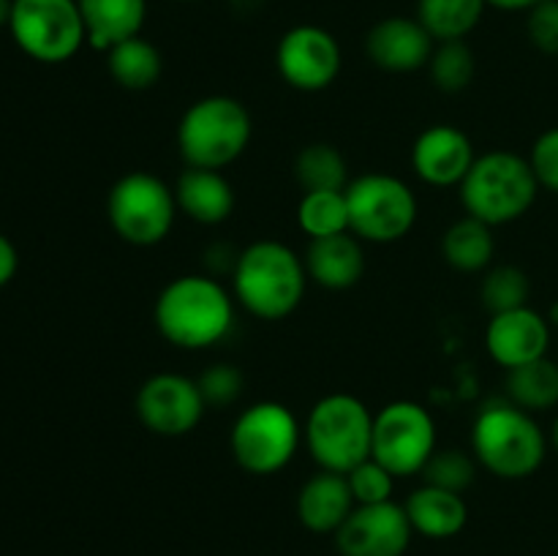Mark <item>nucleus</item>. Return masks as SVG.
I'll return each instance as SVG.
<instances>
[{
  "instance_id": "32",
  "label": "nucleus",
  "mask_w": 558,
  "mask_h": 556,
  "mask_svg": "<svg viewBox=\"0 0 558 556\" xmlns=\"http://www.w3.org/2000/svg\"><path fill=\"white\" fill-rule=\"evenodd\" d=\"M349 488L357 505H379V501L392 499V488H396V474L387 467H381L374 456L365 458L363 463L347 472Z\"/></svg>"
},
{
  "instance_id": "4",
  "label": "nucleus",
  "mask_w": 558,
  "mask_h": 556,
  "mask_svg": "<svg viewBox=\"0 0 558 556\" xmlns=\"http://www.w3.org/2000/svg\"><path fill=\"white\" fill-rule=\"evenodd\" d=\"M537 191L529 158L512 150H490L474 158L461 183V202L466 216L488 227H505L532 210Z\"/></svg>"
},
{
  "instance_id": "41",
  "label": "nucleus",
  "mask_w": 558,
  "mask_h": 556,
  "mask_svg": "<svg viewBox=\"0 0 558 556\" xmlns=\"http://www.w3.org/2000/svg\"><path fill=\"white\" fill-rule=\"evenodd\" d=\"M185 3H199V0H185Z\"/></svg>"
},
{
  "instance_id": "23",
  "label": "nucleus",
  "mask_w": 558,
  "mask_h": 556,
  "mask_svg": "<svg viewBox=\"0 0 558 556\" xmlns=\"http://www.w3.org/2000/svg\"><path fill=\"white\" fill-rule=\"evenodd\" d=\"M107 69L109 76H112L123 90L142 93L150 90V87L161 80L163 60L156 44H150L142 36H134L114 44V47L109 49Z\"/></svg>"
},
{
  "instance_id": "15",
  "label": "nucleus",
  "mask_w": 558,
  "mask_h": 556,
  "mask_svg": "<svg viewBox=\"0 0 558 556\" xmlns=\"http://www.w3.org/2000/svg\"><path fill=\"white\" fill-rule=\"evenodd\" d=\"M550 322L532 305L490 314L485 327V349L501 368H518L548 354Z\"/></svg>"
},
{
  "instance_id": "19",
  "label": "nucleus",
  "mask_w": 558,
  "mask_h": 556,
  "mask_svg": "<svg viewBox=\"0 0 558 556\" xmlns=\"http://www.w3.org/2000/svg\"><path fill=\"white\" fill-rule=\"evenodd\" d=\"M303 262L311 281H316L325 289H332V292L352 289L365 276L363 243L352 232L311 240Z\"/></svg>"
},
{
  "instance_id": "38",
  "label": "nucleus",
  "mask_w": 558,
  "mask_h": 556,
  "mask_svg": "<svg viewBox=\"0 0 558 556\" xmlns=\"http://www.w3.org/2000/svg\"><path fill=\"white\" fill-rule=\"evenodd\" d=\"M11 5H14V0H0V27L9 25V20H11Z\"/></svg>"
},
{
  "instance_id": "34",
  "label": "nucleus",
  "mask_w": 558,
  "mask_h": 556,
  "mask_svg": "<svg viewBox=\"0 0 558 556\" xmlns=\"http://www.w3.org/2000/svg\"><path fill=\"white\" fill-rule=\"evenodd\" d=\"M529 164H532V172L537 178L539 189H548L558 194V125L543 131L534 140Z\"/></svg>"
},
{
  "instance_id": "3",
  "label": "nucleus",
  "mask_w": 558,
  "mask_h": 556,
  "mask_svg": "<svg viewBox=\"0 0 558 556\" xmlns=\"http://www.w3.org/2000/svg\"><path fill=\"white\" fill-rule=\"evenodd\" d=\"M472 452L501 480L532 478L545 461L548 439L532 412L512 401L488 403L472 425Z\"/></svg>"
},
{
  "instance_id": "35",
  "label": "nucleus",
  "mask_w": 558,
  "mask_h": 556,
  "mask_svg": "<svg viewBox=\"0 0 558 556\" xmlns=\"http://www.w3.org/2000/svg\"><path fill=\"white\" fill-rule=\"evenodd\" d=\"M529 41L545 55H558V0H543L526 11Z\"/></svg>"
},
{
  "instance_id": "30",
  "label": "nucleus",
  "mask_w": 558,
  "mask_h": 556,
  "mask_svg": "<svg viewBox=\"0 0 558 556\" xmlns=\"http://www.w3.org/2000/svg\"><path fill=\"white\" fill-rule=\"evenodd\" d=\"M483 303L490 314H501V311L523 309L529 305V294H532V281L526 273L515 265H499L490 267L483 278Z\"/></svg>"
},
{
  "instance_id": "37",
  "label": "nucleus",
  "mask_w": 558,
  "mask_h": 556,
  "mask_svg": "<svg viewBox=\"0 0 558 556\" xmlns=\"http://www.w3.org/2000/svg\"><path fill=\"white\" fill-rule=\"evenodd\" d=\"M490 9L499 11H532L534 5H539L543 0H485Z\"/></svg>"
},
{
  "instance_id": "16",
  "label": "nucleus",
  "mask_w": 558,
  "mask_h": 556,
  "mask_svg": "<svg viewBox=\"0 0 558 556\" xmlns=\"http://www.w3.org/2000/svg\"><path fill=\"white\" fill-rule=\"evenodd\" d=\"M436 41L417 16H385L365 36L371 63L390 74H412L428 69Z\"/></svg>"
},
{
  "instance_id": "1",
  "label": "nucleus",
  "mask_w": 558,
  "mask_h": 556,
  "mask_svg": "<svg viewBox=\"0 0 558 556\" xmlns=\"http://www.w3.org/2000/svg\"><path fill=\"white\" fill-rule=\"evenodd\" d=\"M156 327L172 347L210 349L234 325V300L216 276H180L156 300Z\"/></svg>"
},
{
  "instance_id": "40",
  "label": "nucleus",
  "mask_w": 558,
  "mask_h": 556,
  "mask_svg": "<svg viewBox=\"0 0 558 556\" xmlns=\"http://www.w3.org/2000/svg\"><path fill=\"white\" fill-rule=\"evenodd\" d=\"M548 322H550V325H558V303L554 305V309H550V314H548Z\"/></svg>"
},
{
  "instance_id": "2",
  "label": "nucleus",
  "mask_w": 558,
  "mask_h": 556,
  "mask_svg": "<svg viewBox=\"0 0 558 556\" xmlns=\"http://www.w3.org/2000/svg\"><path fill=\"white\" fill-rule=\"evenodd\" d=\"M308 273L294 249L281 240H256L240 251L232 270L238 303L259 319H283L303 303Z\"/></svg>"
},
{
  "instance_id": "12",
  "label": "nucleus",
  "mask_w": 558,
  "mask_h": 556,
  "mask_svg": "<svg viewBox=\"0 0 558 556\" xmlns=\"http://www.w3.org/2000/svg\"><path fill=\"white\" fill-rule=\"evenodd\" d=\"M207 412L199 382L191 376L161 371L142 382L136 392V418L158 436H185L202 423Z\"/></svg>"
},
{
  "instance_id": "26",
  "label": "nucleus",
  "mask_w": 558,
  "mask_h": 556,
  "mask_svg": "<svg viewBox=\"0 0 558 556\" xmlns=\"http://www.w3.org/2000/svg\"><path fill=\"white\" fill-rule=\"evenodd\" d=\"M485 9V0H417V20L434 41H458L483 22Z\"/></svg>"
},
{
  "instance_id": "29",
  "label": "nucleus",
  "mask_w": 558,
  "mask_h": 556,
  "mask_svg": "<svg viewBox=\"0 0 558 556\" xmlns=\"http://www.w3.org/2000/svg\"><path fill=\"white\" fill-rule=\"evenodd\" d=\"M474 71H477V58L466 38L458 41H436L434 55L428 60V74L439 90L461 93L472 85Z\"/></svg>"
},
{
  "instance_id": "20",
  "label": "nucleus",
  "mask_w": 558,
  "mask_h": 556,
  "mask_svg": "<svg viewBox=\"0 0 558 556\" xmlns=\"http://www.w3.org/2000/svg\"><path fill=\"white\" fill-rule=\"evenodd\" d=\"M174 200H178V210L194 218L196 223L205 227H216L223 223L234 213V189L221 169H199L189 167L178 178L174 185Z\"/></svg>"
},
{
  "instance_id": "11",
  "label": "nucleus",
  "mask_w": 558,
  "mask_h": 556,
  "mask_svg": "<svg viewBox=\"0 0 558 556\" xmlns=\"http://www.w3.org/2000/svg\"><path fill=\"white\" fill-rule=\"evenodd\" d=\"M436 452V420L423 403L392 401L374 414L371 456L396 478L420 474Z\"/></svg>"
},
{
  "instance_id": "17",
  "label": "nucleus",
  "mask_w": 558,
  "mask_h": 556,
  "mask_svg": "<svg viewBox=\"0 0 558 556\" xmlns=\"http://www.w3.org/2000/svg\"><path fill=\"white\" fill-rule=\"evenodd\" d=\"M474 153L472 140L458 125L439 123L428 125L412 145V169L423 183L436 189L461 185L472 169Z\"/></svg>"
},
{
  "instance_id": "39",
  "label": "nucleus",
  "mask_w": 558,
  "mask_h": 556,
  "mask_svg": "<svg viewBox=\"0 0 558 556\" xmlns=\"http://www.w3.org/2000/svg\"><path fill=\"white\" fill-rule=\"evenodd\" d=\"M550 442H554V447H556V452H558V414H556V420H554V428H550Z\"/></svg>"
},
{
  "instance_id": "10",
  "label": "nucleus",
  "mask_w": 558,
  "mask_h": 556,
  "mask_svg": "<svg viewBox=\"0 0 558 556\" xmlns=\"http://www.w3.org/2000/svg\"><path fill=\"white\" fill-rule=\"evenodd\" d=\"M11 38L38 63H65L87 44L76 0H14Z\"/></svg>"
},
{
  "instance_id": "5",
  "label": "nucleus",
  "mask_w": 558,
  "mask_h": 556,
  "mask_svg": "<svg viewBox=\"0 0 558 556\" xmlns=\"http://www.w3.org/2000/svg\"><path fill=\"white\" fill-rule=\"evenodd\" d=\"M303 439L319 469L347 474L371 458L374 412L357 396L330 392L308 412Z\"/></svg>"
},
{
  "instance_id": "24",
  "label": "nucleus",
  "mask_w": 558,
  "mask_h": 556,
  "mask_svg": "<svg viewBox=\"0 0 558 556\" xmlns=\"http://www.w3.org/2000/svg\"><path fill=\"white\" fill-rule=\"evenodd\" d=\"M441 254H445L447 265L461 273L485 270L496 254L494 227H488L480 218L463 216L441 238Z\"/></svg>"
},
{
  "instance_id": "33",
  "label": "nucleus",
  "mask_w": 558,
  "mask_h": 556,
  "mask_svg": "<svg viewBox=\"0 0 558 556\" xmlns=\"http://www.w3.org/2000/svg\"><path fill=\"white\" fill-rule=\"evenodd\" d=\"M196 382L207 407H229L243 392V374L232 363L210 365Z\"/></svg>"
},
{
  "instance_id": "8",
  "label": "nucleus",
  "mask_w": 558,
  "mask_h": 556,
  "mask_svg": "<svg viewBox=\"0 0 558 556\" xmlns=\"http://www.w3.org/2000/svg\"><path fill=\"white\" fill-rule=\"evenodd\" d=\"M349 232L368 243H396L417 223V196L401 178L368 172L347 185Z\"/></svg>"
},
{
  "instance_id": "9",
  "label": "nucleus",
  "mask_w": 558,
  "mask_h": 556,
  "mask_svg": "<svg viewBox=\"0 0 558 556\" xmlns=\"http://www.w3.org/2000/svg\"><path fill=\"white\" fill-rule=\"evenodd\" d=\"M107 218L114 234L131 245H156L167 240L178 218V200L158 174L129 172L109 189Z\"/></svg>"
},
{
  "instance_id": "18",
  "label": "nucleus",
  "mask_w": 558,
  "mask_h": 556,
  "mask_svg": "<svg viewBox=\"0 0 558 556\" xmlns=\"http://www.w3.org/2000/svg\"><path fill=\"white\" fill-rule=\"evenodd\" d=\"M357 507L347 474L319 469L298 494V518L308 532L336 534Z\"/></svg>"
},
{
  "instance_id": "21",
  "label": "nucleus",
  "mask_w": 558,
  "mask_h": 556,
  "mask_svg": "<svg viewBox=\"0 0 558 556\" xmlns=\"http://www.w3.org/2000/svg\"><path fill=\"white\" fill-rule=\"evenodd\" d=\"M85 22L87 44L109 52L125 38L142 36L147 20V0H76Z\"/></svg>"
},
{
  "instance_id": "14",
  "label": "nucleus",
  "mask_w": 558,
  "mask_h": 556,
  "mask_svg": "<svg viewBox=\"0 0 558 556\" xmlns=\"http://www.w3.org/2000/svg\"><path fill=\"white\" fill-rule=\"evenodd\" d=\"M412 534L414 529L403 505L392 499L357 505L336 532V548L341 556H403Z\"/></svg>"
},
{
  "instance_id": "7",
  "label": "nucleus",
  "mask_w": 558,
  "mask_h": 556,
  "mask_svg": "<svg viewBox=\"0 0 558 556\" xmlns=\"http://www.w3.org/2000/svg\"><path fill=\"white\" fill-rule=\"evenodd\" d=\"M303 428L287 403L259 401L238 414L229 434V450L240 469L251 474H276L298 456Z\"/></svg>"
},
{
  "instance_id": "27",
  "label": "nucleus",
  "mask_w": 558,
  "mask_h": 556,
  "mask_svg": "<svg viewBox=\"0 0 558 556\" xmlns=\"http://www.w3.org/2000/svg\"><path fill=\"white\" fill-rule=\"evenodd\" d=\"M294 178L305 191H347L349 164L330 142H314L294 158Z\"/></svg>"
},
{
  "instance_id": "25",
  "label": "nucleus",
  "mask_w": 558,
  "mask_h": 556,
  "mask_svg": "<svg viewBox=\"0 0 558 556\" xmlns=\"http://www.w3.org/2000/svg\"><path fill=\"white\" fill-rule=\"evenodd\" d=\"M507 396L526 412H545L558 407V363L548 354L507 371Z\"/></svg>"
},
{
  "instance_id": "31",
  "label": "nucleus",
  "mask_w": 558,
  "mask_h": 556,
  "mask_svg": "<svg viewBox=\"0 0 558 556\" xmlns=\"http://www.w3.org/2000/svg\"><path fill=\"white\" fill-rule=\"evenodd\" d=\"M420 474H423V480L428 485L463 494L474 483L477 458L463 450H439L436 447V452L428 458V463H425V469Z\"/></svg>"
},
{
  "instance_id": "36",
  "label": "nucleus",
  "mask_w": 558,
  "mask_h": 556,
  "mask_svg": "<svg viewBox=\"0 0 558 556\" xmlns=\"http://www.w3.org/2000/svg\"><path fill=\"white\" fill-rule=\"evenodd\" d=\"M16 267H20V254H16L14 243L5 234H0V289L16 276Z\"/></svg>"
},
{
  "instance_id": "13",
  "label": "nucleus",
  "mask_w": 558,
  "mask_h": 556,
  "mask_svg": "<svg viewBox=\"0 0 558 556\" xmlns=\"http://www.w3.org/2000/svg\"><path fill=\"white\" fill-rule=\"evenodd\" d=\"M341 47L336 36L319 25H298L281 36L276 47V69L289 87L319 93L341 74Z\"/></svg>"
},
{
  "instance_id": "22",
  "label": "nucleus",
  "mask_w": 558,
  "mask_h": 556,
  "mask_svg": "<svg viewBox=\"0 0 558 556\" xmlns=\"http://www.w3.org/2000/svg\"><path fill=\"white\" fill-rule=\"evenodd\" d=\"M403 510H407L414 532L430 540L456 537L469 521V507L463 501V494L436 488L428 483L409 494V499L403 501Z\"/></svg>"
},
{
  "instance_id": "28",
  "label": "nucleus",
  "mask_w": 558,
  "mask_h": 556,
  "mask_svg": "<svg viewBox=\"0 0 558 556\" xmlns=\"http://www.w3.org/2000/svg\"><path fill=\"white\" fill-rule=\"evenodd\" d=\"M298 223L311 240L349 232V207L343 191H305L298 205Z\"/></svg>"
},
{
  "instance_id": "6",
  "label": "nucleus",
  "mask_w": 558,
  "mask_h": 556,
  "mask_svg": "<svg viewBox=\"0 0 558 556\" xmlns=\"http://www.w3.org/2000/svg\"><path fill=\"white\" fill-rule=\"evenodd\" d=\"M251 134L254 123L243 101L232 96H205L180 118L178 147L189 167L223 169L243 156Z\"/></svg>"
}]
</instances>
